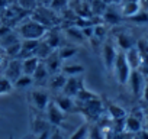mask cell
<instances>
[{
	"mask_svg": "<svg viewBox=\"0 0 148 139\" xmlns=\"http://www.w3.org/2000/svg\"><path fill=\"white\" fill-rule=\"evenodd\" d=\"M39 62H41V59H39L38 57H35V55H34V57H29V58H25V59L22 61V73L32 77Z\"/></svg>",
	"mask_w": 148,
	"mask_h": 139,
	"instance_id": "4fadbf2b",
	"label": "cell"
},
{
	"mask_svg": "<svg viewBox=\"0 0 148 139\" xmlns=\"http://www.w3.org/2000/svg\"><path fill=\"white\" fill-rule=\"evenodd\" d=\"M142 127H144V122L139 120V119H136L135 116L129 114V116L125 117V132L135 135V133L139 132Z\"/></svg>",
	"mask_w": 148,
	"mask_h": 139,
	"instance_id": "8fae6325",
	"label": "cell"
},
{
	"mask_svg": "<svg viewBox=\"0 0 148 139\" xmlns=\"http://www.w3.org/2000/svg\"><path fill=\"white\" fill-rule=\"evenodd\" d=\"M65 32H67V35H68L71 39L77 41V42H82V41L86 39L84 35H83V32H82V29L77 28V26H70V28L65 29Z\"/></svg>",
	"mask_w": 148,
	"mask_h": 139,
	"instance_id": "484cf974",
	"label": "cell"
},
{
	"mask_svg": "<svg viewBox=\"0 0 148 139\" xmlns=\"http://www.w3.org/2000/svg\"><path fill=\"white\" fill-rule=\"evenodd\" d=\"M31 99H32V103L34 106L39 110V112H45L48 104H49V94L44 90H34L31 93Z\"/></svg>",
	"mask_w": 148,
	"mask_h": 139,
	"instance_id": "ba28073f",
	"label": "cell"
},
{
	"mask_svg": "<svg viewBox=\"0 0 148 139\" xmlns=\"http://www.w3.org/2000/svg\"><path fill=\"white\" fill-rule=\"evenodd\" d=\"M34 83V78L31 77V76H26V74H22L15 83H13V86L16 87V89H25V87H28V86H31Z\"/></svg>",
	"mask_w": 148,
	"mask_h": 139,
	"instance_id": "f1b7e54d",
	"label": "cell"
},
{
	"mask_svg": "<svg viewBox=\"0 0 148 139\" xmlns=\"http://www.w3.org/2000/svg\"><path fill=\"white\" fill-rule=\"evenodd\" d=\"M10 32H12L10 26H8V25H0V39H2L3 36H6L8 33H10Z\"/></svg>",
	"mask_w": 148,
	"mask_h": 139,
	"instance_id": "f35d334b",
	"label": "cell"
},
{
	"mask_svg": "<svg viewBox=\"0 0 148 139\" xmlns=\"http://www.w3.org/2000/svg\"><path fill=\"white\" fill-rule=\"evenodd\" d=\"M108 114L110 116L112 120L125 119V117L128 116L126 112H125V109L121 107V106H118V104H115V103H109V104H108Z\"/></svg>",
	"mask_w": 148,
	"mask_h": 139,
	"instance_id": "e0dca14e",
	"label": "cell"
},
{
	"mask_svg": "<svg viewBox=\"0 0 148 139\" xmlns=\"http://www.w3.org/2000/svg\"><path fill=\"white\" fill-rule=\"evenodd\" d=\"M23 73H22V61L21 59H18V58H15V59H12L9 64H8V67H6V71H5V78H8L10 83L13 81H16L21 76H22Z\"/></svg>",
	"mask_w": 148,
	"mask_h": 139,
	"instance_id": "9c48e42d",
	"label": "cell"
},
{
	"mask_svg": "<svg viewBox=\"0 0 148 139\" xmlns=\"http://www.w3.org/2000/svg\"><path fill=\"white\" fill-rule=\"evenodd\" d=\"M144 129L148 130V116H145V120H144Z\"/></svg>",
	"mask_w": 148,
	"mask_h": 139,
	"instance_id": "f6af8a7d",
	"label": "cell"
},
{
	"mask_svg": "<svg viewBox=\"0 0 148 139\" xmlns=\"http://www.w3.org/2000/svg\"><path fill=\"white\" fill-rule=\"evenodd\" d=\"M122 2H123V0H110V3H115V5H119Z\"/></svg>",
	"mask_w": 148,
	"mask_h": 139,
	"instance_id": "bcb514c9",
	"label": "cell"
},
{
	"mask_svg": "<svg viewBox=\"0 0 148 139\" xmlns=\"http://www.w3.org/2000/svg\"><path fill=\"white\" fill-rule=\"evenodd\" d=\"M8 0H0V9H6L8 7Z\"/></svg>",
	"mask_w": 148,
	"mask_h": 139,
	"instance_id": "7bdbcfd3",
	"label": "cell"
},
{
	"mask_svg": "<svg viewBox=\"0 0 148 139\" xmlns=\"http://www.w3.org/2000/svg\"><path fill=\"white\" fill-rule=\"evenodd\" d=\"M3 61H5V58L2 57V54H0V65H2V64H3Z\"/></svg>",
	"mask_w": 148,
	"mask_h": 139,
	"instance_id": "681fc988",
	"label": "cell"
},
{
	"mask_svg": "<svg viewBox=\"0 0 148 139\" xmlns=\"http://www.w3.org/2000/svg\"><path fill=\"white\" fill-rule=\"evenodd\" d=\"M102 55H103L105 67H106L108 70H112L113 65H115V61H116V55H118V51H116L115 45L112 44V41H106V42L103 44Z\"/></svg>",
	"mask_w": 148,
	"mask_h": 139,
	"instance_id": "52a82bcc",
	"label": "cell"
},
{
	"mask_svg": "<svg viewBox=\"0 0 148 139\" xmlns=\"http://www.w3.org/2000/svg\"><path fill=\"white\" fill-rule=\"evenodd\" d=\"M142 7H141V3L139 2H132V3H123V6H122V16L123 18H132V16H135L139 10H141Z\"/></svg>",
	"mask_w": 148,
	"mask_h": 139,
	"instance_id": "d6986e66",
	"label": "cell"
},
{
	"mask_svg": "<svg viewBox=\"0 0 148 139\" xmlns=\"http://www.w3.org/2000/svg\"><path fill=\"white\" fill-rule=\"evenodd\" d=\"M36 139H51V130H49V129H47V130L41 132V133L38 135V138H36Z\"/></svg>",
	"mask_w": 148,
	"mask_h": 139,
	"instance_id": "ab89813d",
	"label": "cell"
},
{
	"mask_svg": "<svg viewBox=\"0 0 148 139\" xmlns=\"http://www.w3.org/2000/svg\"><path fill=\"white\" fill-rule=\"evenodd\" d=\"M16 42H19L18 36H16L13 32H10V33H8L6 36H3L2 39H0V46L5 49V48H8V46H10V45H13V44H16Z\"/></svg>",
	"mask_w": 148,
	"mask_h": 139,
	"instance_id": "f546056e",
	"label": "cell"
},
{
	"mask_svg": "<svg viewBox=\"0 0 148 139\" xmlns=\"http://www.w3.org/2000/svg\"><path fill=\"white\" fill-rule=\"evenodd\" d=\"M51 2H52V0H36V3H39L42 7H49Z\"/></svg>",
	"mask_w": 148,
	"mask_h": 139,
	"instance_id": "b9f144b4",
	"label": "cell"
},
{
	"mask_svg": "<svg viewBox=\"0 0 148 139\" xmlns=\"http://www.w3.org/2000/svg\"><path fill=\"white\" fill-rule=\"evenodd\" d=\"M58 54H60V58L62 59V61H65V59H68V58H71V57H74L77 54V49L74 48V46H64V48H61L60 51H58Z\"/></svg>",
	"mask_w": 148,
	"mask_h": 139,
	"instance_id": "1f68e13d",
	"label": "cell"
},
{
	"mask_svg": "<svg viewBox=\"0 0 148 139\" xmlns=\"http://www.w3.org/2000/svg\"><path fill=\"white\" fill-rule=\"evenodd\" d=\"M145 116H148V109H147V110H145Z\"/></svg>",
	"mask_w": 148,
	"mask_h": 139,
	"instance_id": "816d5d0a",
	"label": "cell"
},
{
	"mask_svg": "<svg viewBox=\"0 0 148 139\" xmlns=\"http://www.w3.org/2000/svg\"><path fill=\"white\" fill-rule=\"evenodd\" d=\"M55 104L64 112V113H68V112H74V102L71 100V97H68V96H64V94H61V96H58L55 100Z\"/></svg>",
	"mask_w": 148,
	"mask_h": 139,
	"instance_id": "5bb4252c",
	"label": "cell"
},
{
	"mask_svg": "<svg viewBox=\"0 0 148 139\" xmlns=\"http://www.w3.org/2000/svg\"><path fill=\"white\" fill-rule=\"evenodd\" d=\"M136 49L142 59H148V39H139L136 42Z\"/></svg>",
	"mask_w": 148,
	"mask_h": 139,
	"instance_id": "4dcf8cb0",
	"label": "cell"
},
{
	"mask_svg": "<svg viewBox=\"0 0 148 139\" xmlns=\"http://www.w3.org/2000/svg\"><path fill=\"white\" fill-rule=\"evenodd\" d=\"M48 76H49L48 68H47L45 62H44V61H41V62L38 64L36 70H35V73H34L32 78H34V81H35V83H42V81H45V80L48 78Z\"/></svg>",
	"mask_w": 148,
	"mask_h": 139,
	"instance_id": "ac0fdd59",
	"label": "cell"
},
{
	"mask_svg": "<svg viewBox=\"0 0 148 139\" xmlns=\"http://www.w3.org/2000/svg\"><path fill=\"white\" fill-rule=\"evenodd\" d=\"M5 93H8L5 89H2V87H0V94H5Z\"/></svg>",
	"mask_w": 148,
	"mask_h": 139,
	"instance_id": "c3c4849f",
	"label": "cell"
},
{
	"mask_svg": "<svg viewBox=\"0 0 148 139\" xmlns=\"http://www.w3.org/2000/svg\"><path fill=\"white\" fill-rule=\"evenodd\" d=\"M83 113L89 117V119H93V120H97L102 114H103V103L99 99H95V100H90L87 103H83V107H82Z\"/></svg>",
	"mask_w": 148,
	"mask_h": 139,
	"instance_id": "3957f363",
	"label": "cell"
},
{
	"mask_svg": "<svg viewBox=\"0 0 148 139\" xmlns=\"http://www.w3.org/2000/svg\"><path fill=\"white\" fill-rule=\"evenodd\" d=\"M21 51H22V44H21V41L16 42V44H13V45H10V46H8V48H5V54H6L8 57H12V58H19Z\"/></svg>",
	"mask_w": 148,
	"mask_h": 139,
	"instance_id": "4316f807",
	"label": "cell"
},
{
	"mask_svg": "<svg viewBox=\"0 0 148 139\" xmlns=\"http://www.w3.org/2000/svg\"><path fill=\"white\" fill-rule=\"evenodd\" d=\"M89 127H90L89 123H83L74 130V133L68 139H89Z\"/></svg>",
	"mask_w": 148,
	"mask_h": 139,
	"instance_id": "7402d4cb",
	"label": "cell"
},
{
	"mask_svg": "<svg viewBox=\"0 0 148 139\" xmlns=\"http://www.w3.org/2000/svg\"><path fill=\"white\" fill-rule=\"evenodd\" d=\"M102 2H103L105 5H108V3H110V0H102Z\"/></svg>",
	"mask_w": 148,
	"mask_h": 139,
	"instance_id": "f907efd6",
	"label": "cell"
},
{
	"mask_svg": "<svg viewBox=\"0 0 148 139\" xmlns=\"http://www.w3.org/2000/svg\"><path fill=\"white\" fill-rule=\"evenodd\" d=\"M61 73L67 77H77L84 73V67L80 64H70V65H62Z\"/></svg>",
	"mask_w": 148,
	"mask_h": 139,
	"instance_id": "9a60e30c",
	"label": "cell"
},
{
	"mask_svg": "<svg viewBox=\"0 0 148 139\" xmlns=\"http://www.w3.org/2000/svg\"><path fill=\"white\" fill-rule=\"evenodd\" d=\"M47 32H48V29L45 26L39 25L38 22H35L32 19H28L19 28V33L22 35L23 39H36V41H41L45 36Z\"/></svg>",
	"mask_w": 148,
	"mask_h": 139,
	"instance_id": "6da1fadb",
	"label": "cell"
},
{
	"mask_svg": "<svg viewBox=\"0 0 148 139\" xmlns=\"http://www.w3.org/2000/svg\"><path fill=\"white\" fill-rule=\"evenodd\" d=\"M116 42H118V46L121 48V51H123V52L128 51V49H131L132 46H135L134 39L128 33H125V32H122V33H119L116 36Z\"/></svg>",
	"mask_w": 148,
	"mask_h": 139,
	"instance_id": "2e32d148",
	"label": "cell"
},
{
	"mask_svg": "<svg viewBox=\"0 0 148 139\" xmlns=\"http://www.w3.org/2000/svg\"><path fill=\"white\" fill-rule=\"evenodd\" d=\"M103 20L106 23H109V25H116V23L121 22V15H118L115 10H112V9L108 7L105 10V13H103Z\"/></svg>",
	"mask_w": 148,
	"mask_h": 139,
	"instance_id": "cb8c5ba5",
	"label": "cell"
},
{
	"mask_svg": "<svg viewBox=\"0 0 148 139\" xmlns=\"http://www.w3.org/2000/svg\"><path fill=\"white\" fill-rule=\"evenodd\" d=\"M129 20L135 22V23H147L148 22V10H139L135 16L129 18Z\"/></svg>",
	"mask_w": 148,
	"mask_h": 139,
	"instance_id": "836d02e7",
	"label": "cell"
},
{
	"mask_svg": "<svg viewBox=\"0 0 148 139\" xmlns=\"http://www.w3.org/2000/svg\"><path fill=\"white\" fill-rule=\"evenodd\" d=\"M132 2H139V0H123V3H132Z\"/></svg>",
	"mask_w": 148,
	"mask_h": 139,
	"instance_id": "7dc6e473",
	"label": "cell"
},
{
	"mask_svg": "<svg viewBox=\"0 0 148 139\" xmlns=\"http://www.w3.org/2000/svg\"><path fill=\"white\" fill-rule=\"evenodd\" d=\"M125 57H126V61H128V64H129V67H131L132 70H138V68H139L142 58H141V55H139L136 46H132L131 49L125 51Z\"/></svg>",
	"mask_w": 148,
	"mask_h": 139,
	"instance_id": "7c38bea8",
	"label": "cell"
},
{
	"mask_svg": "<svg viewBox=\"0 0 148 139\" xmlns=\"http://www.w3.org/2000/svg\"><path fill=\"white\" fill-rule=\"evenodd\" d=\"M45 112H47V119H48V122L52 126H60L62 123V120H64V112L55 104L54 100L49 102V104H48V107H47Z\"/></svg>",
	"mask_w": 148,
	"mask_h": 139,
	"instance_id": "8992f818",
	"label": "cell"
},
{
	"mask_svg": "<svg viewBox=\"0 0 148 139\" xmlns=\"http://www.w3.org/2000/svg\"><path fill=\"white\" fill-rule=\"evenodd\" d=\"M141 6H144V10H148V0H139Z\"/></svg>",
	"mask_w": 148,
	"mask_h": 139,
	"instance_id": "ee69618b",
	"label": "cell"
},
{
	"mask_svg": "<svg viewBox=\"0 0 148 139\" xmlns=\"http://www.w3.org/2000/svg\"><path fill=\"white\" fill-rule=\"evenodd\" d=\"M44 38H45L44 41H45L52 49H57V48H58V45H60V35H58L55 31H49V32H47Z\"/></svg>",
	"mask_w": 148,
	"mask_h": 139,
	"instance_id": "d4e9b609",
	"label": "cell"
},
{
	"mask_svg": "<svg viewBox=\"0 0 148 139\" xmlns=\"http://www.w3.org/2000/svg\"><path fill=\"white\" fill-rule=\"evenodd\" d=\"M44 62H45V65H47V68H48V71L51 73V74H57L60 70H61V62H62V59L60 58V54H58V51L55 49V51H52L45 59H44Z\"/></svg>",
	"mask_w": 148,
	"mask_h": 139,
	"instance_id": "30bf717a",
	"label": "cell"
},
{
	"mask_svg": "<svg viewBox=\"0 0 148 139\" xmlns=\"http://www.w3.org/2000/svg\"><path fill=\"white\" fill-rule=\"evenodd\" d=\"M89 139H106V133L95 123L89 127Z\"/></svg>",
	"mask_w": 148,
	"mask_h": 139,
	"instance_id": "83f0119b",
	"label": "cell"
},
{
	"mask_svg": "<svg viewBox=\"0 0 148 139\" xmlns=\"http://www.w3.org/2000/svg\"><path fill=\"white\" fill-rule=\"evenodd\" d=\"M113 70H115V76H116V80L119 81V84H126L128 80H129V76H131L132 68L129 67L123 51H118Z\"/></svg>",
	"mask_w": 148,
	"mask_h": 139,
	"instance_id": "7a4b0ae2",
	"label": "cell"
},
{
	"mask_svg": "<svg viewBox=\"0 0 148 139\" xmlns=\"http://www.w3.org/2000/svg\"><path fill=\"white\" fill-rule=\"evenodd\" d=\"M83 78L80 77H67L65 86L62 87V94L68 96V97H76L77 93L80 91V89L83 87Z\"/></svg>",
	"mask_w": 148,
	"mask_h": 139,
	"instance_id": "5b68a950",
	"label": "cell"
},
{
	"mask_svg": "<svg viewBox=\"0 0 148 139\" xmlns=\"http://www.w3.org/2000/svg\"><path fill=\"white\" fill-rule=\"evenodd\" d=\"M19 6L23 9V10H32V9H36V0H18Z\"/></svg>",
	"mask_w": 148,
	"mask_h": 139,
	"instance_id": "d590c367",
	"label": "cell"
},
{
	"mask_svg": "<svg viewBox=\"0 0 148 139\" xmlns=\"http://www.w3.org/2000/svg\"><path fill=\"white\" fill-rule=\"evenodd\" d=\"M105 36H106V28H105V25H102V23L95 25V32H93V36L92 38H95L99 42H102V41H105Z\"/></svg>",
	"mask_w": 148,
	"mask_h": 139,
	"instance_id": "d6a6232c",
	"label": "cell"
},
{
	"mask_svg": "<svg viewBox=\"0 0 148 139\" xmlns=\"http://www.w3.org/2000/svg\"><path fill=\"white\" fill-rule=\"evenodd\" d=\"M82 32H83V35H84V38H86V39H90V38L93 36L95 26H86V28H83V29H82Z\"/></svg>",
	"mask_w": 148,
	"mask_h": 139,
	"instance_id": "8d00e7d4",
	"label": "cell"
},
{
	"mask_svg": "<svg viewBox=\"0 0 148 139\" xmlns=\"http://www.w3.org/2000/svg\"><path fill=\"white\" fill-rule=\"evenodd\" d=\"M76 99L83 104V103H87V102H90V100H95V99H99V96L96 94V93H93V91H90L89 89H86L84 86L80 89V91L77 93V96H76Z\"/></svg>",
	"mask_w": 148,
	"mask_h": 139,
	"instance_id": "ffe728a7",
	"label": "cell"
},
{
	"mask_svg": "<svg viewBox=\"0 0 148 139\" xmlns=\"http://www.w3.org/2000/svg\"><path fill=\"white\" fill-rule=\"evenodd\" d=\"M52 51H55V49H52L45 41H41L39 42V45H38V48H36V52H35V57H38L41 61H44Z\"/></svg>",
	"mask_w": 148,
	"mask_h": 139,
	"instance_id": "44dd1931",
	"label": "cell"
},
{
	"mask_svg": "<svg viewBox=\"0 0 148 139\" xmlns=\"http://www.w3.org/2000/svg\"><path fill=\"white\" fill-rule=\"evenodd\" d=\"M134 139H148V130L142 127L139 132H136L134 135Z\"/></svg>",
	"mask_w": 148,
	"mask_h": 139,
	"instance_id": "74e56055",
	"label": "cell"
},
{
	"mask_svg": "<svg viewBox=\"0 0 148 139\" xmlns=\"http://www.w3.org/2000/svg\"><path fill=\"white\" fill-rule=\"evenodd\" d=\"M67 5H68V0H52L51 5H49V9L54 10V12H58V10L65 9Z\"/></svg>",
	"mask_w": 148,
	"mask_h": 139,
	"instance_id": "e575fe53",
	"label": "cell"
},
{
	"mask_svg": "<svg viewBox=\"0 0 148 139\" xmlns=\"http://www.w3.org/2000/svg\"><path fill=\"white\" fill-rule=\"evenodd\" d=\"M142 100L148 103V81H145V86H144V90H142Z\"/></svg>",
	"mask_w": 148,
	"mask_h": 139,
	"instance_id": "60d3db41",
	"label": "cell"
},
{
	"mask_svg": "<svg viewBox=\"0 0 148 139\" xmlns=\"http://www.w3.org/2000/svg\"><path fill=\"white\" fill-rule=\"evenodd\" d=\"M128 83L131 86V90H132L134 96L139 97L142 94V90H144V86H145V77L142 76V73L139 71V70H132Z\"/></svg>",
	"mask_w": 148,
	"mask_h": 139,
	"instance_id": "277c9868",
	"label": "cell"
},
{
	"mask_svg": "<svg viewBox=\"0 0 148 139\" xmlns=\"http://www.w3.org/2000/svg\"><path fill=\"white\" fill-rule=\"evenodd\" d=\"M65 81H67V76H64L62 73H57V74H54V77L51 80V89L62 90V87L65 86Z\"/></svg>",
	"mask_w": 148,
	"mask_h": 139,
	"instance_id": "603a6c76",
	"label": "cell"
}]
</instances>
